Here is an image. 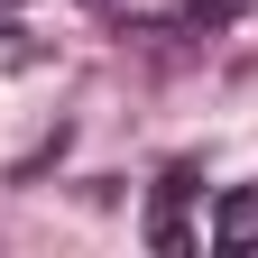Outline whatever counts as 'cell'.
I'll return each mask as SVG.
<instances>
[{"mask_svg": "<svg viewBox=\"0 0 258 258\" xmlns=\"http://www.w3.org/2000/svg\"><path fill=\"white\" fill-rule=\"evenodd\" d=\"M194 194H203V175H194V166H166V175H157V203H148V240L166 249V258H184V249H194V231H184V203H194Z\"/></svg>", "mask_w": 258, "mask_h": 258, "instance_id": "cell-1", "label": "cell"}, {"mask_svg": "<svg viewBox=\"0 0 258 258\" xmlns=\"http://www.w3.org/2000/svg\"><path fill=\"white\" fill-rule=\"evenodd\" d=\"M249 240H258V184H231V194H221V212H212V249L240 258Z\"/></svg>", "mask_w": 258, "mask_h": 258, "instance_id": "cell-2", "label": "cell"}, {"mask_svg": "<svg viewBox=\"0 0 258 258\" xmlns=\"http://www.w3.org/2000/svg\"><path fill=\"white\" fill-rule=\"evenodd\" d=\"M175 19H184V28H221V19H231V0H184Z\"/></svg>", "mask_w": 258, "mask_h": 258, "instance_id": "cell-3", "label": "cell"}]
</instances>
